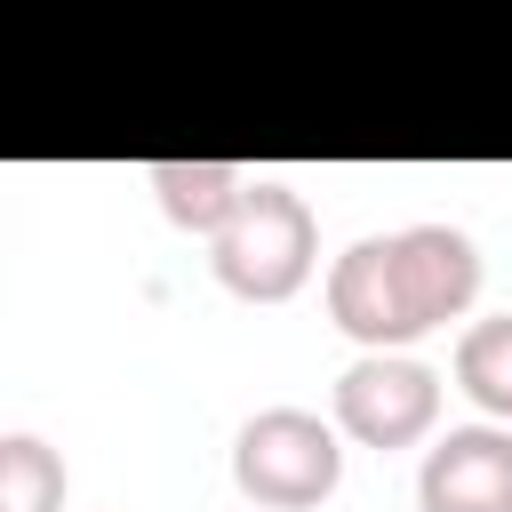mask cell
<instances>
[{"instance_id":"obj_6","label":"cell","mask_w":512,"mask_h":512,"mask_svg":"<svg viewBox=\"0 0 512 512\" xmlns=\"http://www.w3.org/2000/svg\"><path fill=\"white\" fill-rule=\"evenodd\" d=\"M248 184H256V176H240L232 160H152L160 216H168L176 232H200V240H216V232L240 216Z\"/></svg>"},{"instance_id":"obj_2","label":"cell","mask_w":512,"mask_h":512,"mask_svg":"<svg viewBox=\"0 0 512 512\" xmlns=\"http://www.w3.org/2000/svg\"><path fill=\"white\" fill-rule=\"evenodd\" d=\"M216 256V280L240 296V304H288L304 280H312V256H320V224L304 208V192H288L280 176H256L240 216L208 240Z\"/></svg>"},{"instance_id":"obj_1","label":"cell","mask_w":512,"mask_h":512,"mask_svg":"<svg viewBox=\"0 0 512 512\" xmlns=\"http://www.w3.org/2000/svg\"><path fill=\"white\" fill-rule=\"evenodd\" d=\"M472 296H480V248L456 224L368 232L328 264V320L368 352H400V344L464 320Z\"/></svg>"},{"instance_id":"obj_8","label":"cell","mask_w":512,"mask_h":512,"mask_svg":"<svg viewBox=\"0 0 512 512\" xmlns=\"http://www.w3.org/2000/svg\"><path fill=\"white\" fill-rule=\"evenodd\" d=\"M0 512H64V464L48 440L32 432L0 440Z\"/></svg>"},{"instance_id":"obj_3","label":"cell","mask_w":512,"mask_h":512,"mask_svg":"<svg viewBox=\"0 0 512 512\" xmlns=\"http://www.w3.org/2000/svg\"><path fill=\"white\" fill-rule=\"evenodd\" d=\"M232 480L256 512H312L336 496L344 480V448L336 424H320L312 408H264L240 424L232 440Z\"/></svg>"},{"instance_id":"obj_5","label":"cell","mask_w":512,"mask_h":512,"mask_svg":"<svg viewBox=\"0 0 512 512\" xmlns=\"http://www.w3.org/2000/svg\"><path fill=\"white\" fill-rule=\"evenodd\" d=\"M424 512H512V432L504 424H456L424 448L416 472Z\"/></svg>"},{"instance_id":"obj_4","label":"cell","mask_w":512,"mask_h":512,"mask_svg":"<svg viewBox=\"0 0 512 512\" xmlns=\"http://www.w3.org/2000/svg\"><path fill=\"white\" fill-rule=\"evenodd\" d=\"M440 424V376L408 352H360L336 376V432L360 448H416Z\"/></svg>"},{"instance_id":"obj_7","label":"cell","mask_w":512,"mask_h":512,"mask_svg":"<svg viewBox=\"0 0 512 512\" xmlns=\"http://www.w3.org/2000/svg\"><path fill=\"white\" fill-rule=\"evenodd\" d=\"M456 384H464L488 416L512 424V312H488V320H472V328L456 336Z\"/></svg>"}]
</instances>
